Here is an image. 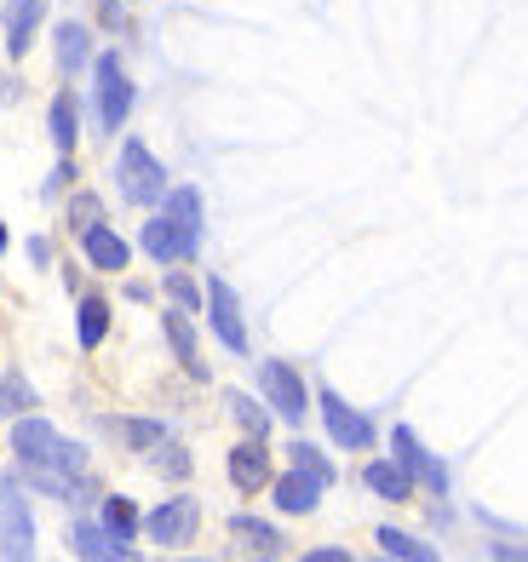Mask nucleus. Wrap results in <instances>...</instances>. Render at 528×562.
<instances>
[{"mask_svg":"<svg viewBox=\"0 0 528 562\" xmlns=\"http://www.w3.org/2000/svg\"><path fill=\"white\" fill-rule=\"evenodd\" d=\"M316 402H322V425H328L334 448H350V453H368L373 448V419L368 414H357V407H350L339 391H322Z\"/></svg>","mask_w":528,"mask_h":562,"instance_id":"423d86ee","label":"nucleus"},{"mask_svg":"<svg viewBox=\"0 0 528 562\" xmlns=\"http://www.w3.org/2000/svg\"><path fill=\"white\" fill-rule=\"evenodd\" d=\"M69 551H75V557H92V562H127V557H133V546L115 540L104 522H75V528H69Z\"/></svg>","mask_w":528,"mask_h":562,"instance_id":"f8f14e48","label":"nucleus"},{"mask_svg":"<svg viewBox=\"0 0 528 562\" xmlns=\"http://www.w3.org/2000/svg\"><path fill=\"white\" fill-rule=\"evenodd\" d=\"M167 299L179 304V311H201V288H195L184 270H172V276H167Z\"/></svg>","mask_w":528,"mask_h":562,"instance_id":"c756f323","label":"nucleus"},{"mask_svg":"<svg viewBox=\"0 0 528 562\" xmlns=\"http://www.w3.org/2000/svg\"><path fill=\"white\" fill-rule=\"evenodd\" d=\"M156 471H161L167 482H184V476H190V448H179L172 437H161V442H156Z\"/></svg>","mask_w":528,"mask_h":562,"instance_id":"cd10ccee","label":"nucleus"},{"mask_svg":"<svg viewBox=\"0 0 528 562\" xmlns=\"http://www.w3.org/2000/svg\"><path fill=\"white\" fill-rule=\"evenodd\" d=\"M195 247H201V224H184L172 213L144 224V252L156 265H184V259H195Z\"/></svg>","mask_w":528,"mask_h":562,"instance_id":"20e7f679","label":"nucleus"},{"mask_svg":"<svg viewBox=\"0 0 528 562\" xmlns=\"http://www.w3.org/2000/svg\"><path fill=\"white\" fill-rule=\"evenodd\" d=\"M35 385L23 373H0V419H18V414H35Z\"/></svg>","mask_w":528,"mask_h":562,"instance_id":"b1692460","label":"nucleus"},{"mask_svg":"<svg viewBox=\"0 0 528 562\" xmlns=\"http://www.w3.org/2000/svg\"><path fill=\"white\" fill-rule=\"evenodd\" d=\"M350 551H339V546H322V551H311V562H345Z\"/></svg>","mask_w":528,"mask_h":562,"instance_id":"7c9ffc66","label":"nucleus"},{"mask_svg":"<svg viewBox=\"0 0 528 562\" xmlns=\"http://www.w3.org/2000/svg\"><path fill=\"white\" fill-rule=\"evenodd\" d=\"M115 184H121V195H127L133 207H156V201L172 190V184H167V167H161L156 156H149V149H144L138 138H127V144H121Z\"/></svg>","mask_w":528,"mask_h":562,"instance_id":"f257e3e1","label":"nucleus"},{"mask_svg":"<svg viewBox=\"0 0 528 562\" xmlns=\"http://www.w3.org/2000/svg\"><path fill=\"white\" fill-rule=\"evenodd\" d=\"M92 224H104V201H98V195H87V190H81V195L69 201V229H75V236H87Z\"/></svg>","mask_w":528,"mask_h":562,"instance_id":"c85d7f7f","label":"nucleus"},{"mask_svg":"<svg viewBox=\"0 0 528 562\" xmlns=\"http://www.w3.org/2000/svg\"><path fill=\"white\" fill-rule=\"evenodd\" d=\"M391 448H396V465L408 471L414 482H425V488H431V494H448V471H442L437 459L419 448V437H414L408 425H396V430H391Z\"/></svg>","mask_w":528,"mask_h":562,"instance_id":"1a4fd4ad","label":"nucleus"},{"mask_svg":"<svg viewBox=\"0 0 528 562\" xmlns=\"http://www.w3.org/2000/svg\"><path fill=\"white\" fill-rule=\"evenodd\" d=\"M362 482H368V494H380V499H391V505H402V499H414V476L396 465V459H368V471H362Z\"/></svg>","mask_w":528,"mask_h":562,"instance_id":"dca6fc26","label":"nucleus"},{"mask_svg":"<svg viewBox=\"0 0 528 562\" xmlns=\"http://www.w3.org/2000/svg\"><path fill=\"white\" fill-rule=\"evenodd\" d=\"M195 528H201V505H195V494H172V499H161V505L144 517V533H149L156 546H167V551L190 546V540H195Z\"/></svg>","mask_w":528,"mask_h":562,"instance_id":"7ed1b4c3","label":"nucleus"},{"mask_svg":"<svg viewBox=\"0 0 528 562\" xmlns=\"http://www.w3.org/2000/svg\"><path fill=\"white\" fill-rule=\"evenodd\" d=\"M46 133H53V144L64 149V156L75 149V133H81V110H75V92H69V87L53 98V110H46Z\"/></svg>","mask_w":528,"mask_h":562,"instance_id":"a211bd4d","label":"nucleus"},{"mask_svg":"<svg viewBox=\"0 0 528 562\" xmlns=\"http://www.w3.org/2000/svg\"><path fill=\"white\" fill-rule=\"evenodd\" d=\"M98 430L115 437L121 448H133V453H156V442L167 437L161 419H98Z\"/></svg>","mask_w":528,"mask_h":562,"instance_id":"f3484780","label":"nucleus"},{"mask_svg":"<svg viewBox=\"0 0 528 562\" xmlns=\"http://www.w3.org/2000/svg\"><path fill=\"white\" fill-rule=\"evenodd\" d=\"M322 482L316 476H305V471H288V476H276V488H270V499H276V510H288V517H311V510L322 505Z\"/></svg>","mask_w":528,"mask_h":562,"instance_id":"ddd939ff","label":"nucleus"},{"mask_svg":"<svg viewBox=\"0 0 528 562\" xmlns=\"http://www.w3.org/2000/svg\"><path fill=\"white\" fill-rule=\"evenodd\" d=\"M167 345H172V356L195 373V379H207V368H201V356H195V334H190V322H184V311H167Z\"/></svg>","mask_w":528,"mask_h":562,"instance_id":"5701e85b","label":"nucleus"},{"mask_svg":"<svg viewBox=\"0 0 528 562\" xmlns=\"http://www.w3.org/2000/svg\"><path fill=\"white\" fill-rule=\"evenodd\" d=\"M92 92H98V126L104 133H121L127 126V115H133V81H127V69H121V58L115 53H98L92 58Z\"/></svg>","mask_w":528,"mask_h":562,"instance_id":"f03ea898","label":"nucleus"},{"mask_svg":"<svg viewBox=\"0 0 528 562\" xmlns=\"http://www.w3.org/2000/svg\"><path fill=\"white\" fill-rule=\"evenodd\" d=\"M98 522H104L115 540H127V546H133V533H138V505H133V499H121V494H104V499H98Z\"/></svg>","mask_w":528,"mask_h":562,"instance_id":"412c9836","label":"nucleus"},{"mask_svg":"<svg viewBox=\"0 0 528 562\" xmlns=\"http://www.w3.org/2000/svg\"><path fill=\"white\" fill-rule=\"evenodd\" d=\"M110 334V304L104 299H81V316H75V339H81V350H98Z\"/></svg>","mask_w":528,"mask_h":562,"instance_id":"4be33fe9","label":"nucleus"},{"mask_svg":"<svg viewBox=\"0 0 528 562\" xmlns=\"http://www.w3.org/2000/svg\"><path fill=\"white\" fill-rule=\"evenodd\" d=\"M373 540H380L385 557H402V562H431L437 557V546H425V540H414V533H402V528H380Z\"/></svg>","mask_w":528,"mask_h":562,"instance_id":"393cba45","label":"nucleus"},{"mask_svg":"<svg viewBox=\"0 0 528 562\" xmlns=\"http://www.w3.org/2000/svg\"><path fill=\"white\" fill-rule=\"evenodd\" d=\"M231 533H236V540L254 551V557H282V551H288L282 533H276L270 522H259V517H231Z\"/></svg>","mask_w":528,"mask_h":562,"instance_id":"6ab92c4d","label":"nucleus"},{"mask_svg":"<svg viewBox=\"0 0 528 562\" xmlns=\"http://www.w3.org/2000/svg\"><path fill=\"white\" fill-rule=\"evenodd\" d=\"M58 442H64V437H58L46 419H35V414H18V419H12V453H18V459H53Z\"/></svg>","mask_w":528,"mask_h":562,"instance_id":"4468645a","label":"nucleus"},{"mask_svg":"<svg viewBox=\"0 0 528 562\" xmlns=\"http://www.w3.org/2000/svg\"><path fill=\"white\" fill-rule=\"evenodd\" d=\"M41 23H46V0H7V7H0V30H7V53L12 58H23L35 46Z\"/></svg>","mask_w":528,"mask_h":562,"instance_id":"9d476101","label":"nucleus"},{"mask_svg":"<svg viewBox=\"0 0 528 562\" xmlns=\"http://www.w3.org/2000/svg\"><path fill=\"white\" fill-rule=\"evenodd\" d=\"M207 322H213V334L218 345L231 350V356H247V322H241V299L231 293V281H207Z\"/></svg>","mask_w":528,"mask_h":562,"instance_id":"6e6552de","label":"nucleus"},{"mask_svg":"<svg viewBox=\"0 0 528 562\" xmlns=\"http://www.w3.org/2000/svg\"><path fill=\"white\" fill-rule=\"evenodd\" d=\"M7 241H12V236H7V224H0V252H7Z\"/></svg>","mask_w":528,"mask_h":562,"instance_id":"473e14b6","label":"nucleus"},{"mask_svg":"<svg viewBox=\"0 0 528 562\" xmlns=\"http://www.w3.org/2000/svg\"><path fill=\"white\" fill-rule=\"evenodd\" d=\"M259 391H265V402L276 407V414H282L288 425H299L311 414V396H305V379H299L288 362H265L259 368Z\"/></svg>","mask_w":528,"mask_h":562,"instance_id":"0eeeda50","label":"nucleus"},{"mask_svg":"<svg viewBox=\"0 0 528 562\" xmlns=\"http://www.w3.org/2000/svg\"><path fill=\"white\" fill-rule=\"evenodd\" d=\"M293 471H305V476H316L322 488H334V476H339V471H334V459L322 453L316 442H293Z\"/></svg>","mask_w":528,"mask_h":562,"instance_id":"a878e982","label":"nucleus"},{"mask_svg":"<svg viewBox=\"0 0 528 562\" xmlns=\"http://www.w3.org/2000/svg\"><path fill=\"white\" fill-rule=\"evenodd\" d=\"M224 471H231V482H236L241 494L270 488V448H265V437L236 442V448H231V459H224Z\"/></svg>","mask_w":528,"mask_h":562,"instance_id":"9b49d317","label":"nucleus"},{"mask_svg":"<svg viewBox=\"0 0 528 562\" xmlns=\"http://www.w3.org/2000/svg\"><path fill=\"white\" fill-rule=\"evenodd\" d=\"M87 64H92L87 23H64V30H58V69H64V75H81Z\"/></svg>","mask_w":528,"mask_h":562,"instance_id":"aec40b11","label":"nucleus"},{"mask_svg":"<svg viewBox=\"0 0 528 562\" xmlns=\"http://www.w3.org/2000/svg\"><path fill=\"white\" fill-rule=\"evenodd\" d=\"M0 557H35V522L12 476H0Z\"/></svg>","mask_w":528,"mask_h":562,"instance_id":"39448f33","label":"nucleus"},{"mask_svg":"<svg viewBox=\"0 0 528 562\" xmlns=\"http://www.w3.org/2000/svg\"><path fill=\"white\" fill-rule=\"evenodd\" d=\"M224 402H231V419L247 430V437H265V430H270V414H265V407L254 402V396H241V391H231V396H224Z\"/></svg>","mask_w":528,"mask_h":562,"instance_id":"bb28decb","label":"nucleus"},{"mask_svg":"<svg viewBox=\"0 0 528 562\" xmlns=\"http://www.w3.org/2000/svg\"><path fill=\"white\" fill-rule=\"evenodd\" d=\"M81 252H87V265H92V270H110V276H115V270H127V241H121L110 224H92L87 236H81Z\"/></svg>","mask_w":528,"mask_h":562,"instance_id":"2eb2a0df","label":"nucleus"},{"mask_svg":"<svg viewBox=\"0 0 528 562\" xmlns=\"http://www.w3.org/2000/svg\"><path fill=\"white\" fill-rule=\"evenodd\" d=\"M30 259H35V265L53 259V247H46V236H35V241H30Z\"/></svg>","mask_w":528,"mask_h":562,"instance_id":"2f4dec72","label":"nucleus"}]
</instances>
